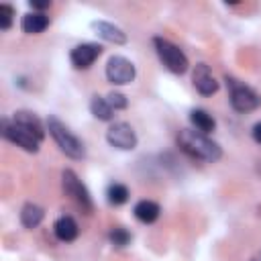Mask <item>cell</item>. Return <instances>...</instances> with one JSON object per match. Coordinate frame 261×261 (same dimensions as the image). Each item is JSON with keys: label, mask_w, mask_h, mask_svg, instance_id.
<instances>
[{"label": "cell", "mask_w": 261, "mask_h": 261, "mask_svg": "<svg viewBox=\"0 0 261 261\" xmlns=\"http://www.w3.org/2000/svg\"><path fill=\"white\" fill-rule=\"evenodd\" d=\"M177 145L192 159H200L206 163H214L222 157V149L218 147V143H214L204 133L194 128H181L177 135Z\"/></svg>", "instance_id": "1"}, {"label": "cell", "mask_w": 261, "mask_h": 261, "mask_svg": "<svg viewBox=\"0 0 261 261\" xmlns=\"http://www.w3.org/2000/svg\"><path fill=\"white\" fill-rule=\"evenodd\" d=\"M47 130L53 137V141L57 143V147L71 159H84L86 157V147L84 143L57 118V116H49L47 118Z\"/></svg>", "instance_id": "2"}, {"label": "cell", "mask_w": 261, "mask_h": 261, "mask_svg": "<svg viewBox=\"0 0 261 261\" xmlns=\"http://www.w3.org/2000/svg\"><path fill=\"white\" fill-rule=\"evenodd\" d=\"M153 45H155V51H157L161 63H163L171 73L181 75V73L188 71L190 61H188L186 53H184L177 45H173L171 41H167V39H163V37H155V39H153Z\"/></svg>", "instance_id": "3"}, {"label": "cell", "mask_w": 261, "mask_h": 261, "mask_svg": "<svg viewBox=\"0 0 261 261\" xmlns=\"http://www.w3.org/2000/svg\"><path fill=\"white\" fill-rule=\"evenodd\" d=\"M2 137L8 139L10 143H14L16 147H22L29 153H37L39 145H41V139L35 133H31L29 128H24L8 118H2Z\"/></svg>", "instance_id": "4"}, {"label": "cell", "mask_w": 261, "mask_h": 261, "mask_svg": "<svg viewBox=\"0 0 261 261\" xmlns=\"http://www.w3.org/2000/svg\"><path fill=\"white\" fill-rule=\"evenodd\" d=\"M61 184H63L65 194H67V196H69L77 206H82V210H86L88 214L94 210L92 196H90L88 188L82 184V179L75 175V171H73V169H65V171L61 173Z\"/></svg>", "instance_id": "5"}, {"label": "cell", "mask_w": 261, "mask_h": 261, "mask_svg": "<svg viewBox=\"0 0 261 261\" xmlns=\"http://www.w3.org/2000/svg\"><path fill=\"white\" fill-rule=\"evenodd\" d=\"M226 82H228V88H230V106L237 112L245 114V112H251V110L259 108L261 98L255 90H251L245 84H239L237 80H226Z\"/></svg>", "instance_id": "6"}, {"label": "cell", "mask_w": 261, "mask_h": 261, "mask_svg": "<svg viewBox=\"0 0 261 261\" xmlns=\"http://www.w3.org/2000/svg\"><path fill=\"white\" fill-rule=\"evenodd\" d=\"M135 75H137V69H135V65L126 57L112 55L108 59V63H106V80L110 84H114V86H126V84H130L135 80Z\"/></svg>", "instance_id": "7"}, {"label": "cell", "mask_w": 261, "mask_h": 261, "mask_svg": "<svg viewBox=\"0 0 261 261\" xmlns=\"http://www.w3.org/2000/svg\"><path fill=\"white\" fill-rule=\"evenodd\" d=\"M106 141L120 151H130L137 147V135L128 122H114L106 130Z\"/></svg>", "instance_id": "8"}, {"label": "cell", "mask_w": 261, "mask_h": 261, "mask_svg": "<svg viewBox=\"0 0 261 261\" xmlns=\"http://www.w3.org/2000/svg\"><path fill=\"white\" fill-rule=\"evenodd\" d=\"M100 55H102V47L98 43H82L71 49L69 61L75 69H88Z\"/></svg>", "instance_id": "9"}, {"label": "cell", "mask_w": 261, "mask_h": 261, "mask_svg": "<svg viewBox=\"0 0 261 261\" xmlns=\"http://www.w3.org/2000/svg\"><path fill=\"white\" fill-rule=\"evenodd\" d=\"M192 82H194V88L202 94V96H212L218 92V82L214 80L210 67L206 63H198L194 67V73H192Z\"/></svg>", "instance_id": "10"}, {"label": "cell", "mask_w": 261, "mask_h": 261, "mask_svg": "<svg viewBox=\"0 0 261 261\" xmlns=\"http://www.w3.org/2000/svg\"><path fill=\"white\" fill-rule=\"evenodd\" d=\"M92 29L96 31L98 37H102V39L108 41V43H114V45H124V43H126V33H124L120 27L112 24V22L94 20V22H92Z\"/></svg>", "instance_id": "11"}, {"label": "cell", "mask_w": 261, "mask_h": 261, "mask_svg": "<svg viewBox=\"0 0 261 261\" xmlns=\"http://www.w3.org/2000/svg\"><path fill=\"white\" fill-rule=\"evenodd\" d=\"M53 232H55V237H57L59 241L71 243V241L77 239L80 228H77V222H75L71 216H59V218L55 220V224H53Z\"/></svg>", "instance_id": "12"}, {"label": "cell", "mask_w": 261, "mask_h": 261, "mask_svg": "<svg viewBox=\"0 0 261 261\" xmlns=\"http://www.w3.org/2000/svg\"><path fill=\"white\" fill-rule=\"evenodd\" d=\"M47 27H49V16L45 12H27L22 16V22H20V29L27 35H39Z\"/></svg>", "instance_id": "13"}, {"label": "cell", "mask_w": 261, "mask_h": 261, "mask_svg": "<svg viewBox=\"0 0 261 261\" xmlns=\"http://www.w3.org/2000/svg\"><path fill=\"white\" fill-rule=\"evenodd\" d=\"M12 120H14L16 124H20V126L29 128L31 133H35V135H37V137L43 141V137H45V128H43L41 120L37 118V114L29 112V110H18V112H14Z\"/></svg>", "instance_id": "14"}, {"label": "cell", "mask_w": 261, "mask_h": 261, "mask_svg": "<svg viewBox=\"0 0 261 261\" xmlns=\"http://www.w3.org/2000/svg\"><path fill=\"white\" fill-rule=\"evenodd\" d=\"M133 212H135V216H137L141 222L151 224V222H155V220L159 218L161 208H159V204L153 202V200H141V202L135 204V210H133Z\"/></svg>", "instance_id": "15"}, {"label": "cell", "mask_w": 261, "mask_h": 261, "mask_svg": "<svg viewBox=\"0 0 261 261\" xmlns=\"http://www.w3.org/2000/svg\"><path fill=\"white\" fill-rule=\"evenodd\" d=\"M43 216H45L43 208L37 206V204H33V202H27L22 206V210H20V222H22L24 228H37L41 224Z\"/></svg>", "instance_id": "16"}, {"label": "cell", "mask_w": 261, "mask_h": 261, "mask_svg": "<svg viewBox=\"0 0 261 261\" xmlns=\"http://www.w3.org/2000/svg\"><path fill=\"white\" fill-rule=\"evenodd\" d=\"M190 122L196 126V130H200L204 135H208V133H212L216 128V120L212 118V114H208L202 108H196V110L190 112Z\"/></svg>", "instance_id": "17"}, {"label": "cell", "mask_w": 261, "mask_h": 261, "mask_svg": "<svg viewBox=\"0 0 261 261\" xmlns=\"http://www.w3.org/2000/svg\"><path fill=\"white\" fill-rule=\"evenodd\" d=\"M90 112H92L98 120H110L112 114H114L112 106H110L108 100L102 98V96H92V100H90Z\"/></svg>", "instance_id": "18"}, {"label": "cell", "mask_w": 261, "mask_h": 261, "mask_svg": "<svg viewBox=\"0 0 261 261\" xmlns=\"http://www.w3.org/2000/svg\"><path fill=\"white\" fill-rule=\"evenodd\" d=\"M128 188L122 186V184H110L108 190H106V200L112 204V206H120L128 200Z\"/></svg>", "instance_id": "19"}, {"label": "cell", "mask_w": 261, "mask_h": 261, "mask_svg": "<svg viewBox=\"0 0 261 261\" xmlns=\"http://www.w3.org/2000/svg\"><path fill=\"white\" fill-rule=\"evenodd\" d=\"M108 237H110V243L114 247H126L130 243V232L126 228H122V226H114Z\"/></svg>", "instance_id": "20"}, {"label": "cell", "mask_w": 261, "mask_h": 261, "mask_svg": "<svg viewBox=\"0 0 261 261\" xmlns=\"http://www.w3.org/2000/svg\"><path fill=\"white\" fill-rule=\"evenodd\" d=\"M14 22V8L10 4H0V29L8 31Z\"/></svg>", "instance_id": "21"}, {"label": "cell", "mask_w": 261, "mask_h": 261, "mask_svg": "<svg viewBox=\"0 0 261 261\" xmlns=\"http://www.w3.org/2000/svg\"><path fill=\"white\" fill-rule=\"evenodd\" d=\"M106 100H108V104L112 106V110H124V108L128 106L126 96L120 94V92H110V94L106 96Z\"/></svg>", "instance_id": "22"}, {"label": "cell", "mask_w": 261, "mask_h": 261, "mask_svg": "<svg viewBox=\"0 0 261 261\" xmlns=\"http://www.w3.org/2000/svg\"><path fill=\"white\" fill-rule=\"evenodd\" d=\"M49 6H51V2H49V0H45V2H35V0H31V8H33V12H35V10L49 8Z\"/></svg>", "instance_id": "23"}, {"label": "cell", "mask_w": 261, "mask_h": 261, "mask_svg": "<svg viewBox=\"0 0 261 261\" xmlns=\"http://www.w3.org/2000/svg\"><path fill=\"white\" fill-rule=\"evenodd\" d=\"M251 133H253L255 143H259V145H261V122H257V124L253 126V130H251Z\"/></svg>", "instance_id": "24"}, {"label": "cell", "mask_w": 261, "mask_h": 261, "mask_svg": "<svg viewBox=\"0 0 261 261\" xmlns=\"http://www.w3.org/2000/svg\"><path fill=\"white\" fill-rule=\"evenodd\" d=\"M251 261H261V253H257V255H255V257H253Z\"/></svg>", "instance_id": "25"}, {"label": "cell", "mask_w": 261, "mask_h": 261, "mask_svg": "<svg viewBox=\"0 0 261 261\" xmlns=\"http://www.w3.org/2000/svg\"><path fill=\"white\" fill-rule=\"evenodd\" d=\"M259 171H261V167H259Z\"/></svg>", "instance_id": "26"}]
</instances>
